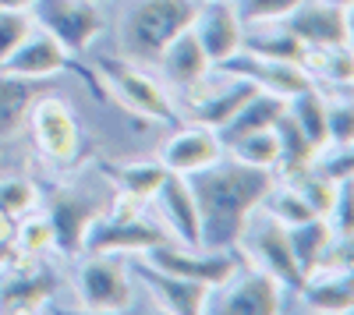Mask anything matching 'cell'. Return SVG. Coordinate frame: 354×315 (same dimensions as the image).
I'll use <instances>...</instances> for the list:
<instances>
[{"mask_svg": "<svg viewBox=\"0 0 354 315\" xmlns=\"http://www.w3.org/2000/svg\"><path fill=\"white\" fill-rule=\"evenodd\" d=\"M273 184H277V174L248 166L227 153L205 170L192 174L188 188H192L195 206H198L202 248H216V251L238 248L248 216L262 206V198L270 195Z\"/></svg>", "mask_w": 354, "mask_h": 315, "instance_id": "cell-1", "label": "cell"}, {"mask_svg": "<svg viewBox=\"0 0 354 315\" xmlns=\"http://www.w3.org/2000/svg\"><path fill=\"white\" fill-rule=\"evenodd\" d=\"M198 0H135L121 15V50L135 64H156L160 53L192 28Z\"/></svg>", "mask_w": 354, "mask_h": 315, "instance_id": "cell-2", "label": "cell"}, {"mask_svg": "<svg viewBox=\"0 0 354 315\" xmlns=\"http://www.w3.org/2000/svg\"><path fill=\"white\" fill-rule=\"evenodd\" d=\"M170 241L167 231L145 216V202L117 191L113 202L88 223L82 251H113V255H142L153 245Z\"/></svg>", "mask_w": 354, "mask_h": 315, "instance_id": "cell-3", "label": "cell"}, {"mask_svg": "<svg viewBox=\"0 0 354 315\" xmlns=\"http://www.w3.org/2000/svg\"><path fill=\"white\" fill-rule=\"evenodd\" d=\"M96 75H103L100 78L103 89L121 106L138 113V117L156 121V124H170V128L181 121V113L174 110V103L167 96V85L145 71V64H135L128 57H100Z\"/></svg>", "mask_w": 354, "mask_h": 315, "instance_id": "cell-4", "label": "cell"}, {"mask_svg": "<svg viewBox=\"0 0 354 315\" xmlns=\"http://www.w3.org/2000/svg\"><path fill=\"white\" fill-rule=\"evenodd\" d=\"M238 248L245 251V259L255 269H262L266 276H273L283 291H301L305 269L298 266V259H294L290 241H287V227L280 220L255 209L248 216V223H245V231H241Z\"/></svg>", "mask_w": 354, "mask_h": 315, "instance_id": "cell-5", "label": "cell"}, {"mask_svg": "<svg viewBox=\"0 0 354 315\" xmlns=\"http://www.w3.org/2000/svg\"><path fill=\"white\" fill-rule=\"evenodd\" d=\"M25 124H28V131H32L36 153L53 166H71L85 149L82 124H78V117L71 113V106L61 96L39 93L32 99V106H28Z\"/></svg>", "mask_w": 354, "mask_h": 315, "instance_id": "cell-6", "label": "cell"}, {"mask_svg": "<svg viewBox=\"0 0 354 315\" xmlns=\"http://www.w3.org/2000/svg\"><path fill=\"white\" fill-rule=\"evenodd\" d=\"M131 266L128 255L113 251H82L75 273V291L88 312H124L131 305Z\"/></svg>", "mask_w": 354, "mask_h": 315, "instance_id": "cell-7", "label": "cell"}, {"mask_svg": "<svg viewBox=\"0 0 354 315\" xmlns=\"http://www.w3.org/2000/svg\"><path fill=\"white\" fill-rule=\"evenodd\" d=\"M28 15L32 25H39L71 53H85L106 28L100 0H32Z\"/></svg>", "mask_w": 354, "mask_h": 315, "instance_id": "cell-8", "label": "cell"}, {"mask_svg": "<svg viewBox=\"0 0 354 315\" xmlns=\"http://www.w3.org/2000/svg\"><path fill=\"white\" fill-rule=\"evenodd\" d=\"M0 71L18 75V78H36V82L75 71L78 78H85L88 85H93V93H96V96H106L103 82H96L100 75L78 68V64H75V53H71V50H64V46L57 43L50 32H43L39 25L28 28V36H25V39H21V43L4 57V61H0Z\"/></svg>", "mask_w": 354, "mask_h": 315, "instance_id": "cell-9", "label": "cell"}, {"mask_svg": "<svg viewBox=\"0 0 354 315\" xmlns=\"http://www.w3.org/2000/svg\"><path fill=\"white\" fill-rule=\"evenodd\" d=\"M57 294V273L36 255H11L0 266V312H43Z\"/></svg>", "mask_w": 354, "mask_h": 315, "instance_id": "cell-10", "label": "cell"}, {"mask_svg": "<svg viewBox=\"0 0 354 315\" xmlns=\"http://www.w3.org/2000/svg\"><path fill=\"white\" fill-rule=\"evenodd\" d=\"M142 259L149 262V266H156V269L174 273V276L205 283V287H220V283H227L234 273L241 269V262H238V255H234V251L185 248V245H177V241H160V245H153L149 251H142Z\"/></svg>", "mask_w": 354, "mask_h": 315, "instance_id": "cell-11", "label": "cell"}, {"mask_svg": "<svg viewBox=\"0 0 354 315\" xmlns=\"http://www.w3.org/2000/svg\"><path fill=\"white\" fill-rule=\"evenodd\" d=\"M283 301V287L266 276L262 269H248V273H234L227 283L213 287L205 312H220V315H277Z\"/></svg>", "mask_w": 354, "mask_h": 315, "instance_id": "cell-12", "label": "cell"}, {"mask_svg": "<svg viewBox=\"0 0 354 315\" xmlns=\"http://www.w3.org/2000/svg\"><path fill=\"white\" fill-rule=\"evenodd\" d=\"M106 206L100 202L96 195L85 191H71V188H57L46 198V220L53 227V248L61 255H82L88 223H93Z\"/></svg>", "mask_w": 354, "mask_h": 315, "instance_id": "cell-13", "label": "cell"}, {"mask_svg": "<svg viewBox=\"0 0 354 315\" xmlns=\"http://www.w3.org/2000/svg\"><path fill=\"white\" fill-rule=\"evenodd\" d=\"M216 71L230 75V78H245L252 82L255 89L262 93H273V96H283L290 99L294 93H301L312 85V75L301 68V64H290V61H273V57H262V53H252V50H238L234 57H227L223 64H216Z\"/></svg>", "mask_w": 354, "mask_h": 315, "instance_id": "cell-14", "label": "cell"}, {"mask_svg": "<svg viewBox=\"0 0 354 315\" xmlns=\"http://www.w3.org/2000/svg\"><path fill=\"white\" fill-rule=\"evenodd\" d=\"M255 93V85L245 82V78H230L223 71H209L205 75V82H198L195 89L185 96L188 99V121L195 124H205V128H213L220 131L234 113L241 110V103Z\"/></svg>", "mask_w": 354, "mask_h": 315, "instance_id": "cell-15", "label": "cell"}, {"mask_svg": "<svg viewBox=\"0 0 354 315\" xmlns=\"http://www.w3.org/2000/svg\"><path fill=\"white\" fill-rule=\"evenodd\" d=\"M283 28L301 39L308 50L351 46V8L326 4V0H301L283 21Z\"/></svg>", "mask_w": 354, "mask_h": 315, "instance_id": "cell-16", "label": "cell"}, {"mask_svg": "<svg viewBox=\"0 0 354 315\" xmlns=\"http://www.w3.org/2000/svg\"><path fill=\"white\" fill-rule=\"evenodd\" d=\"M149 206H156L160 227L167 231L170 241L185 245V248H202V223H198V206H195V195L188 188V178L167 170V178L156 188Z\"/></svg>", "mask_w": 354, "mask_h": 315, "instance_id": "cell-17", "label": "cell"}, {"mask_svg": "<svg viewBox=\"0 0 354 315\" xmlns=\"http://www.w3.org/2000/svg\"><path fill=\"white\" fill-rule=\"evenodd\" d=\"M223 156V142L213 128L205 124H174V135L167 138V146L160 153V163L170 170V174H181V178H192L198 170H205L209 163H216Z\"/></svg>", "mask_w": 354, "mask_h": 315, "instance_id": "cell-18", "label": "cell"}, {"mask_svg": "<svg viewBox=\"0 0 354 315\" xmlns=\"http://www.w3.org/2000/svg\"><path fill=\"white\" fill-rule=\"evenodd\" d=\"M192 36L198 39L202 53L209 57V64H223L227 57H234L245 43V25L238 15L230 11L227 0H213V4H198L195 21H192Z\"/></svg>", "mask_w": 354, "mask_h": 315, "instance_id": "cell-19", "label": "cell"}, {"mask_svg": "<svg viewBox=\"0 0 354 315\" xmlns=\"http://www.w3.org/2000/svg\"><path fill=\"white\" fill-rule=\"evenodd\" d=\"M131 273L138 280H145L149 294L156 298L160 312H170V315H198L205 312V301H209L213 287L205 283H195V280H185V276H174L167 269H156L149 262H131Z\"/></svg>", "mask_w": 354, "mask_h": 315, "instance_id": "cell-20", "label": "cell"}, {"mask_svg": "<svg viewBox=\"0 0 354 315\" xmlns=\"http://www.w3.org/2000/svg\"><path fill=\"white\" fill-rule=\"evenodd\" d=\"M156 68H160V78H163L167 89H177V93H185V96L195 89L198 82H205V75L213 71L209 57L202 53L198 39L192 36V28H188V32H181L160 53Z\"/></svg>", "mask_w": 354, "mask_h": 315, "instance_id": "cell-21", "label": "cell"}, {"mask_svg": "<svg viewBox=\"0 0 354 315\" xmlns=\"http://www.w3.org/2000/svg\"><path fill=\"white\" fill-rule=\"evenodd\" d=\"M283 110H287V99H283V96H273V93L255 89V93L241 103V110L234 113V117L216 131V135H220V142H223V149L230 146L234 138H241V135H252V131H266V128H273V124L283 117Z\"/></svg>", "mask_w": 354, "mask_h": 315, "instance_id": "cell-22", "label": "cell"}, {"mask_svg": "<svg viewBox=\"0 0 354 315\" xmlns=\"http://www.w3.org/2000/svg\"><path fill=\"white\" fill-rule=\"evenodd\" d=\"M298 294L315 312H351L354 308V276H351V269L308 273Z\"/></svg>", "mask_w": 354, "mask_h": 315, "instance_id": "cell-23", "label": "cell"}, {"mask_svg": "<svg viewBox=\"0 0 354 315\" xmlns=\"http://www.w3.org/2000/svg\"><path fill=\"white\" fill-rule=\"evenodd\" d=\"M39 93L43 85L36 78H18V75L0 71V146L18 135V128L28 117V106H32Z\"/></svg>", "mask_w": 354, "mask_h": 315, "instance_id": "cell-24", "label": "cell"}, {"mask_svg": "<svg viewBox=\"0 0 354 315\" xmlns=\"http://www.w3.org/2000/svg\"><path fill=\"white\" fill-rule=\"evenodd\" d=\"M103 174L117 184V191H124L131 198H138V202L149 206L156 188L163 184L167 178V166L160 160H142V163H100Z\"/></svg>", "mask_w": 354, "mask_h": 315, "instance_id": "cell-25", "label": "cell"}, {"mask_svg": "<svg viewBox=\"0 0 354 315\" xmlns=\"http://www.w3.org/2000/svg\"><path fill=\"white\" fill-rule=\"evenodd\" d=\"M333 227L326 216H308L301 223H290L287 227V241H290V251L294 259H298V266L305 269V276L319 266V259L326 255V248L333 245Z\"/></svg>", "mask_w": 354, "mask_h": 315, "instance_id": "cell-26", "label": "cell"}, {"mask_svg": "<svg viewBox=\"0 0 354 315\" xmlns=\"http://www.w3.org/2000/svg\"><path fill=\"white\" fill-rule=\"evenodd\" d=\"M273 131H277V142H280V160H277V181H283V178H290V174H298V170H305V166H312V160H315V146L308 142V135L294 124V117L283 110V117L273 124Z\"/></svg>", "mask_w": 354, "mask_h": 315, "instance_id": "cell-27", "label": "cell"}, {"mask_svg": "<svg viewBox=\"0 0 354 315\" xmlns=\"http://www.w3.org/2000/svg\"><path fill=\"white\" fill-rule=\"evenodd\" d=\"M287 113L294 117V124L308 135V142L315 149L326 146V93H322V85L312 82L308 89L294 93L287 99Z\"/></svg>", "mask_w": 354, "mask_h": 315, "instance_id": "cell-28", "label": "cell"}, {"mask_svg": "<svg viewBox=\"0 0 354 315\" xmlns=\"http://www.w3.org/2000/svg\"><path fill=\"white\" fill-rule=\"evenodd\" d=\"M245 50L262 53V57H273V61H290V64H301L305 68V53L308 46L301 39H294L283 21L280 25H262V28H245Z\"/></svg>", "mask_w": 354, "mask_h": 315, "instance_id": "cell-29", "label": "cell"}, {"mask_svg": "<svg viewBox=\"0 0 354 315\" xmlns=\"http://www.w3.org/2000/svg\"><path fill=\"white\" fill-rule=\"evenodd\" d=\"M223 153L234 156V160H241V163H248V166H259V170H270V174H277L280 142H277V131H273V128H266V131H252V135L234 138Z\"/></svg>", "mask_w": 354, "mask_h": 315, "instance_id": "cell-30", "label": "cell"}, {"mask_svg": "<svg viewBox=\"0 0 354 315\" xmlns=\"http://www.w3.org/2000/svg\"><path fill=\"white\" fill-rule=\"evenodd\" d=\"M53 248V227L46 220V213L32 209L18 216V227H15V251L18 255H36V259H43V255Z\"/></svg>", "mask_w": 354, "mask_h": 315, "instance_id": "cell-31", "label": "cell"}, {"mask_svg": "<svg viewBox=\"0 0 354 315\" xmlns=\"http://www.w3.org/2000/svg\"><path fill=\"white\" fill-rule=\"evenodd\" d=\"M227 4L245 28H262V25L287 21V15L298 8L301 0H227Z\"/></svg>", "mask_w": 354, "mask_h": 315, "instance_id": "cell-32", "label": "cell"}, {"mask_svg": "<svg viewBox=\"0 0 354 315\" xmlns=\"http://www.w3.org/2000/svg\"><path fill=\"white\" fill-rule=\"evenodd\" d=\"M0 209H8L15 220L39 209V188L28 178H4L0 181Z\"/></svg>", "mask_w": 354, "mask_h": 315, "instance_id": "cell-33", "label": "cell"}, {"mask_svg": "<svg viewBox=\"0 0 354 315\" xmlns=\"http://www.w3.org/2000/svg\"><path fill=\"white\" fill-rule=\"evenodd\" d=\"M28 28H32L28 11H0V61L28 36Z\"/></svg>", "mask_w": 354, "mask_h": 315, "instance_id": "cell-34", "label": "cell"}, {"mask_svg": "<svg viewBox=\"0 0 354 315\" xmlns=\"http://www.w3.org/2000/svg\"><path fill=\"white\" fill-rule=\"evenodd\" d=\"M15 227H18V220L8 209H0V266L15 255Z\"/></svg>", "mask_w": 354, "mask_h": 315, "instance_id": "cell-35", "label": "cell"}, {"mask_svg": "<svg viewBox=\"0 0 354 315\" xmlns=\"http://www.w3.org/2000/svg\"><path fill=\"white\" fill-rule=\"evenodd\" d=\"M32 0H0V11H28Z\"/></svg>", "mask_w": 354, "mask_h": 315, "instance_id": "cell-36", "label": "cell"}, {"mask_svg": "<svg viewBox=\"0 0 354 315\" xmlns=\"http://www.w3.org/2000/svg\"><path fill=\"white\" fill-rule=\"evenodd\" d=\"M326 4H340V8H351V0H326Z\"/></svg>", "mask_w": 354, "mask_h": 315, "instance_id": "cell-37", "label": "cell"}, {"mask_svg": "<svg viewBox=\"0 0 354 315\" xmlns=\"http://www.w3.org/2000/svg\"><path fill=\"white\" fill-rule=\"evenodd\" d=\"M198 4H213V0H198Z\"/></svg>", "mask_w": 354, "mask_h": 315, "instance_id": "cell-38", "label": "cell"}, {"mask_svg": "<svg viewBox=\"0 0 354 315\" xmlns=\"http://www.w3.org/2000/svg\"><path fill=\"white\" fill-rule=\"evenodd\" d=\"M100 4H103V0H100Z\"/></svg>", "mask_w": 354, "mask_h": 315, "instance_id": "cell-39", "label": "cell"}]
</instances>
